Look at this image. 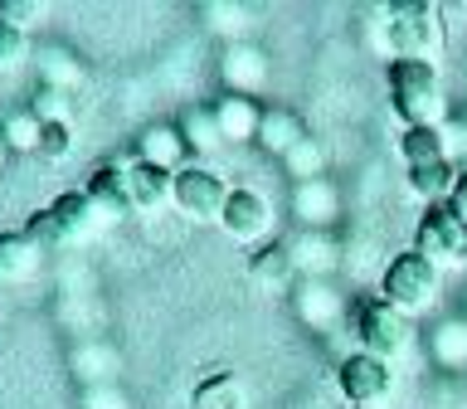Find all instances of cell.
Segmentation results:
<instances>
[{"instance_id":"cell-1","label":"cell","mask_w":467,"mask_h":409,"mask_svg":"<svg viewBox=\"0 0 467 409\" xmlns=\"http://www.w3.org/2000/svg\"><path fill=\"white\" fill-rule=\"evenodd\" d=\"M389 102L404 127H443L448 102L438 93V68L423 58H394L389 64Z\"/></svg>"},{"instance_id":"cell-2","label":"cell","mask_w":467,"mask_h":409,"mask_svg":"<svg viewBox=\"0 0 467 409\" xmlns=\"http://www.w3.org/2000/svg\"><path fill=\"white\" fill-rule=\"evenodd\" d=\"M379 298L389 307H400L404 317L429 312L433 298H438V263L423 258L419 248H409V254H400L385 268V278H379Z\"/></svg>"},{"instance_id":"cell-3","label":"cell","mask_w":467,"mask_h":409,"mask_svg":"<svg viewBox=\"0 0 467 409\" xmlns=\"http://www.w3.org/2000/svg\"><path fill=\"white\" fill-rule=\"evenodd\" d=\"M414 248L423 258H433V263H452V268H462V263H467V215L452 200L429 204L423 219H419V229H414Z\"/></svg>"},{"instance_id":"cell-4","label":"cell","mask_w":467,"mask_h":409,"mask_svg":"<svg viewBox=\"0 0 467 409\" xmlns=\"http://www.w3.org/2000/svg\"><path fill=\"white\" fill-rule=\"evenodd\" d=\"M385 29H389V49L400 58L433 64V54L443 49V20H438L433 5H394L385 15Z\"/></svg>"},{"instance_id":"cell-5","label":"cell","mask_w":467,"mask_h":409,"mask_svg":"<svg viewBox=\"0 0 467 409\" xmlns=\"http://www.w3.org/2000/svg\"><path fill=\"white\" fill-rule=\"evenodd\" d=\"M356 336H360V351L389 361L394 351H404V341H409V317L400 312V307H389L385 298L360 302L356 307Z\"/></svg>"},{"instance_id":"cell-6","label":"cell","mask_w":467,"mask_h":409,"mask_svg":"<svg viewBox=\"0 0 467 409\" xmlns=\"http://www.w3.org/2000/svg\"><path fill=\"white\" fill-rule=\"evenodd\" d=\"M175 210L190 215L195 225H219V215H224V200H229V185L219 181L214 171H200V166H185L175 175V190H171Z\"/></svg>"},{"instance_id":"cell-7","label":"cell","mask_w":467,"mask_h":409,"mask_svg":"<svg viewBox=\"0 0 467 409\" xmlns=\"http://www.w3.org/2000/svg\"><path fill=\"white\" fill-rule=\"evenodd\" d=\"M389 361H379L370 356V351H356V356H346L341 361V371H336V385H341V394L350 404H375V400H385L389 394Z\"/></svg>"},{"instance_id":"cell-8","label":"cell","mask_w":467,"mask_h":409,"mask_svg":"<svg viewBox=\"0 0 467 409\" xmlns=\"http://www.w3.org/2000/svg\"><path fill=\"white\" fill-rule=\"evenodd\" d=\"M219 225H224L229 239H239V244H258V239H268V229H273V204L263 200L258 190L239 185V190H229Z\"/></svg>"},{"instance_id":"cell-9","label":"cell","mask_w":467,"mask_h":409,"mask_svg":"<svg viewBox=\"0 0 467 409\" xmlns=\"http://www.w3.org/2000/svg\"><path fill=\"white\" fill-rule=\"evenodd\" d=\"M88 200L98 204V215H131L137 210V195H131V175L122 161H102L88 181Z\"/></svg>"},{"instance_id":"cell-10","label":"cell","mask_w":467,"mask_h":409,"mask_svg":"<svg viewBox=\"0 0 467 409\" xmlns=\"http://www.w3.org/2000/svg\"><path fill=\"white\" fill-rule=\"evenodd\" d=\"M185 152H190L185 131L171 127V122L146 127L141 142H137V161H146V166H156V171H166V175H181L185 171Z\"/></svg>"},{"instance_id":"cell-11","label":"cell","mask_w":467,"mask_h":409,"mask_svg":"<svg viewBox=\"0 0 467 409\" xmlns=\"http://www.w3.org/2000/svg\"><path fill=\"white\" fill-rule=\"evenodd\" d=\"M214 122L219 131H224V142H258V127H263V108L254 98H244V93H224L214 102Z\"/></svg>"},{"instance_id":"cell-12","label":"cell","mask_w":467,"mask_h":409,"mask_svg":"<svg viewBox=\"0 0 467 409\" xmlns=\"http://www.w3.org/2000/svg\"><path fill=\"white\" fill-rule=\"evenodd\" d=\"M248 283L258 292H292L297 288V263H292L287 248H258L248 258Z\"/></svg>"},{"instance_id":"cell-13","label":"cell","mask_w":467,"mask_h":409,"mask_svg":"<svg viewBox=\"0 0 467 409\" xmlns=\"http://www.w3.org/2000/svg\"><path fill=\"white\" fill-rule=\"evenodd\" d=\"M44 263V248L29 239V234H0V288L5 283H25V278H35Z\"/></svg>"},{"instance_id":"cell-14","label":"cell","mask_w":467,"mask_h":409,"mask_svg":"<svg viewBox=\"0 0 467 409\" xmlns=\"http://www.w3.org/2000/svg\"><path fill=\"white\" fill-rule=\"evenodd\" d=\"M336 204H341V200H336V185L327 181V175L292 190V215H297L312 234H321V225H331V219H336Z\"/></svg>"},{"instance_id":"cell-15","label":"cell","mask_w":467,"mask_h":409,"mask_svg":"<svg viewBox=\"0 0 467 409\" xmlns=\"http://www.w3.org/2000/svg\"><path fill=\"white\" fill-rule=\"evenodd\" d=\"M306 142V127H302V117L297 112H287V108H268L263 112V127H258V146L268 156L283 161L292 146H302Z\"/></svg>"},{"instance_id":"cell-16","label":"cell","mask_w":467,"mask_h":409,"mask_svg":"<svg viewBox=\"0 0 467 409\" xmlns=\"http://www.w3.org/2000/svg\"><path fill=\"white\" fill-rule=\"evenodd\" d=\"M400 156L404 166H438V161H448V142H443V127H404L400 137Z\"/></svg>"},{"instance_id":"cell-17","label":"cell","mask_w":467,"mask_h":409,"mask_svg":"<svg viewBox=\"0 0 467 409\" xmlns=\"http://www.w3.org/2000/svg\"><path fill=\"white\" fill-rule=\"evenodd\" d=\"M224 79L234 93H254V88H263V79H268V64H263V54L258 49H248V44H229V54H224Z\"/></svg>"},{"instance_id":"cell-18","label":"cell","mask_w":467,"mask_h":409,"mask_svg":"<svg viewBox=\"0 0 467 409\" xmlns=\"http://www.w3.org/2000/svg\"><path fill=\"white\" fill-rule=\"evenodd\" d=\"M429 356L448 371L467 365V317H452V321H438L429 331Z\"/></svg>"},{"instance_id":"cell-19","label":"cell","mask_w":467,"mask_h":409,"mask_svg":"<svg viewBox=\"0 0 467 409\" xmlns=\"http://www.w3.org/2000/svg\"><path fill=\"white\" fill-rule=\"evenodd\" d=\"M458 181H462V175L452 171V161H438V166H414V171H409V190H414L419 200H429V204L452 200Z\"/></svg>"},{"instance_id":"cell-20","label":"cell","mask_w":467,"mask_h":409,"mask_svg":"<svg viewBox=\"0 0 467 409\" xmlns=\"http://www.w3.org/2000/svg\"><path fill=\"white\" fill-rule=\"evenodd\" d=\"M297 317L312 321V327H331V321L341 317V298H336L327 283H317V278H312V283L297 288Z\"/></svg>"},{"instance_id":"cell-21","label":"cell","mask_w":467,"mask_h":409,"mask_svg":"<svg viewBox=\"0 0 467 409\" xmlns=\"http://www.w3.org/2000/svg\"><path fill=\"white\" fill-rule=\"evenodd\" d=\"M190 404L195 409H244V385L229 371H219L210 380H200L195 394H190Z\"/></svg>"},{"instance_id":"cell-22","label":"cell","mask_w":467,"mask_h":409,"mask_svg":"<svg viewBox=\"0 0 467 409\" xmlns=\"http://www.w3.org/2000/svg\"><path fill=\"white\" fill-rule=\"evenodd\" d=\"M127 175H131V195H137V210H151V204H161V200H166L171 190H175V175L146 166V161H131Z\"/></svg>"},{"instance_id":"cell-23","label":"cell","mask_w":467,"mask_h":409,"mask_svg":"<svg viewBox=\"0 0 467 409\" xmlns=\"http://www.w3.org/2000/svg\"><path fill=\"white\" fill-rule=\"evenodd\" d=\"M49 210H54L58 225H64L68 239H78V234H88V225H93L98 204L88 200V190H64V195H58V200L49 204Z\"/></svg>"},{"instance_id":"cell-24","label":"cell","mask_w":467,"mask_h":409,"mask_svg":"<svg viewBox=\"0 0 467 409\" xmlns=\"http://www.w3.org/2000/svg\"><path fill=\"white\" fill-rule=\"evenodd\" d=\"M287 254H292V263H297V273H327L336 263L331 239H327V234H312V229H306L297 244H287Z\"/></svg>"},{"instance_id":"cell-25","label":"cell","mask_w":467,"mask_h":409,"mask_svg":"<svg viewBox=\"0 0 467 409\" xmlns=\"http://www.w3.org/2000/svg\"><path fill=\"white\" fill-rule=\"evenodd\" d=\"M181 131H185V146H195V152H219L224 146V131L214 122V108H190L181 117Z\"/></svg>"},{"instance_id":"cell-26","label":"cell","mask_w":467,"mask_h":409,"mask_svg":"<svg viewBox=\"0 0 467 409\" xmlns=\"http://www.w3.org/2000/svg\"><path fill=\"white\" fill-rule=\"evenodd\" d=\"M68 108H73V93L68 88H54V83H39L35 98H29V117L35 122H68Z\"/></svg>"},{"instance_id":"cell-27","label":"cell","mask_w":467,"mask_h":409,"mask_svg":"<svg viewBox=\"0 0 467 409\" xmlns=\"http://www.w3.org/2000/svg\"><path fill=\"white\" fill-rule=\"evenodd\" d=\"M283 166H287V175L297 185H306V181H321V166H327V152H321V142H312L306 137L302 146H292V152L283 156Z\"/></svg>"},{"instance_id":"cell-28","label":"cell","mask_w":467,"mask_h":409,"mask_svg":"<svg viewBox=\"0 0 467 409\" xmlns=\"http://www.w3.org/2000/svg\"><path fill=\"white\" fill-rule=\"evenodd\" d=\"M39 131H44V122H35L29 112H15L10 122L0 127V137H5L10 152H39Z\"/></svg>"},{"instance_id":"cell-29","label":"cell","mask_w":467,"mask_h":409,"mask_svg":"<svg viewBox=\"0 0 467 409\" xmlns=\"http://www.w3.org/2000/svg\"><path fill=\"white\" fill-rule=\"evenodd\" d=\"M25 234L44 248V254H49V248H58V244H68V234H64V225L54 219V210H35V219L25 225Z\"/></svg>"},{"instance_id":"cell-30","label":"cell","mask_w":467,"mask_h":409,"mask_svg":"<svg viewBox=\"0 0 467 409\" xmlns=\"http://www.w3.org/2000/svg\"><path fill=\"white\" fill-rule=\"evenodd\" d=\"M39 15L44 5L39 0H0V20L15 25V29H29V25H39Z\"/></svg>"},{"instance_id":"cell-31","label":"cell","mask_w":467,"mask_h":409,"mask_svg":"<svg viewBox=\"0 0 467 409\" xmlns=\"http://www.w3.org/2000/svg\"><path fill=\"white\" fill-rule=\"evenodd\" d=\"M29 54V44H25V29H15L0 20V68H15L20 58Z\"/></svg>"},{"instance_id":"cell-32","label":"cell","mask_w":467,"mask_h":409,"mask_svg":"<svg viewBox=\"0 0 467 409\" xmlns=\"http://www.w3.org/2000/svg\"><path fill=\"white\" fill-rule=\"evenodd\" d=\"M68 142H73L68 137V122H49V127L39 131V156L44 161H64L68 156Z\"/></svg>"},{"instance_id":"cell-33","label":"cell","mask_w":467,"mask_h":409,"mask_svg":"<svg viewBox=\"0 0 467 409\" xmlns=\"http://www.w3.org/2000/svg\"><path fill=\"white\" fill-rule=\"evenodd\" d=\"M88 409H127V400L117 390H93L88 394Z\"/></svg>"},{"instance_id":"cell-34","label":"cell","mask_w":467,"mask_h":409,"mask_svg":"<svg viewBox=\"0 0 467 409\" xmlns=\"http://www.w3.org/2000/svg\"><path fill=\"white\" fill-rule=\"evenodd\" d=\"M452 204H458V210L467 215V175H462V181H458V190H452Z\"/></svg>"},{"instance_id":"cell-35","label":"cell","mask_w":467,"mask_h":409,"mask_svg":"<svg viewBox=\"0 0 467 409\" xmlns=\"http://www.w3.org/2000/svg\"><path fill=\"white\" fill-rule=\"evenodd\" d=\"M5 152H10V146H5V137H0V166H5Z\"/></svg>"},{"instance_id":"cell-36","label":"cell","mask_w":467,"mask_h":409,"mask_svg":"<svg viewBox=\"0 0 467 409\" xmlns=\"http://www.w3.org/2000/svg\"><path fill=\"white\" fill-rule=\"evenodd\" d=\"M0 307H5V288H0Z\"/></svg>"},{"instance_id":"cell-37","label":"cell","mask_w":467,"mask_h":409,"mask_svg":"<svg viewBox=\"0 0 467 409\" xmlns=\"http://www.w3.org/2000/svg\"><path fill=\"white\" fill-rule=\"evenodd\" d=\"M360 409H375V404H360Z\"/></svg>"}]
</instances>
